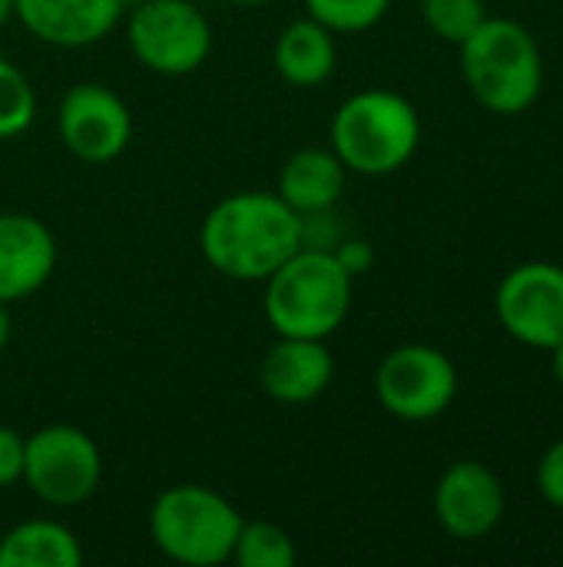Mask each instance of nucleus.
Masks as SVG:
<instances>
[{"instance_id": "obj_22", "label": "nucleus", "mask_w": 563, "mask_h": 567, "mask_svg": "<svg viewBox=\"0 0 563 567\" xmlns=\"http://www.w3.org/2000/svg\"><path fill=\"white\" fill-rule=\"evenodd\" d=\"M538 492H541V498L551 505V508H557L563 512V439L561 442H554L548 452H544V458L538 462Z\"/></svg>"}, {"instance_id": "obj_1", "label": "nucleus", "mask_w": 563, "mask_h": 567, "mask_svg": "<svg viewBox=\"0 0 563 567\" xmlns=\"http://www.w3.org/2000/svg\"><path fill=\"white\" fill-rule=\"evenodd\" d=\"M199 249L219 276L265 282L302 249V216L279 193H232L206 213Z\"/></svg>"}, {"instance_id": "obj_15", "label": "nucleus", "mask_w": 563, "mask_h": 567, "mask_svg": "<svg viewBox=\"0 0 563 567\" xmlns=\"http://www.w3.org/2000/svg\"><path fill=\"white\" fill-rule=\"evenodd\" d=\"M275 70L289 86L312 90L322 86L338 63V47H335V30L319 23L315 17H299L282 27L275 50H272Z\"/></svg>"}, {"instance_id": "obj_29", "label": "nucleus", "mask_w": 563, "mask_h": 567, "mask_svg": "<svg viewBox=\"0 0 563 567\" xmlns=\"http://www.w3.org/2000/svg\"><path fill=\"white\" fill-rule=\"evenodd\" d=\"M229 3H239V7H259V3H269V0H229Z\"/></svg>"}, {"instance_id": "obj_23", "label": "nucleus", "mask_w": 563, "mask_h": 567, "mask_svg": "<svg viewBox=\"0 0 563 567\" xmlns=\"http://www.w3.org/2000/svg\"><path fill=\"white\" fill-rule=\"evenodd\" d=\"M342 239H345V236L338 233L335 209H319V213H305V216H302V249L332 252Z\"/></svg>"}, {"instance_id": "obj_6", "label": "nucleus", "mask_w": 563, "mask_h": 567, "mask_svg": "<svg viewBox=\"0 0 563 567\" xmlns=\"http://www.w3.org/2000/svg\"><path fill=\"white\" fill-rule=\"evenodd\" d=\"M123 17L133 56L159 76L196 73L212 53V23L192 0H139Z\"/></svg>"}, {"instance_id": "obj_3", "label": "nucleus", "mask_w": 563, "mask_h": 567, "mask_svg": "<svg viewBox=\"0 0 563 567\" xmlns=\"http://www.w3.org/2000/svg\"><path fill=\"white\" fill-rule=\"evenodd\" d=\"M329 140L348 173L392 176L415 156L421 143V116L408 96L368 86L342 100Z\"/></svg>"}, {"instance_id": "obj_14", "label": "nucleus", "mask_w": 563, "mask_h": 567, "mask_svg": "<svg viewBox=\"0 0 563 567\" xmlns=\"http://www.w3.org/2000/svg\"><path fill=\"white\" fill-rule=\"evenodd\" d=\"M335 359L325 339H292L279 336V342L262 355L259 385L279 405H309L332 385Z\"/></svg>"}, {"instance_id": "obj_4", "label": "nucleus", "mask_w": 563, "mask_h": 567, "mask_svg": "<svg viewBox=\"0 0 563 567\" xmlns=\"http://www.w3.org/2000/svg\"><path fill=\"white\" fill-rule=\"evenodd\" d=\"M352 282L335 252L299 249L265 279V319L279 336L329 339L348 319Z\"/></svg>"}, {"instance_id": "obj_24", "label": "nucleus", "mask_w": 563, "mask_h": 567, "mask_svg": "<svg viewBox=\"0 0 563 567\" xmlns=\"http://www.w3.org/2000/svg\"><path fill=\"white\" fill-rule=\"evenodd\" d=\"M23 452L27 439L17 429L0 425V488H13L17 482H23Z\"/></svg>"}, {"instance_id": "obj_28", "label": "nucleus", "mask_w": 563, "mask_h": 567, "mask_svg": "<svg viewBox=\"0 0 563 567\" xmlns=\"http://www.w3.org/2000/svg\"><path fill=\"white\" fill-rule=\"evenodd\" d=\"M7 20H13V0H0V27Z\"/></svg>"}, {"instance_id": "obj_12", "label": "nucleus", "mask_w": 563, "mask_h": 567, "mask_svg": "<svg viewBox=\"0 0 563 567\" xmlns=\"http://www.w3.org/2000/svg\"><path fill=\"white\" fill-rule=\"evenodd\" d=\"M56 269V236L30 213H0V302L40 292Z\"/></svg>"}, {"instance_id": "obj_10", "label": "nucleus", "mask_w": 563, "mask_h": 567, "mask_svg": "<svg viewBox=\"0 0 563 567\" xmlns=\"http://www.w3.org/2000/svg\"><path fill=\"white\" fill-rule=\"evenodd\" d=\"M56 130L63 146L83 163H110L133 140V113L103 83H76L63 93Z\"/></svg>"}, {"instance_id": "obj_19", "label": "nucleus", "mask_w": 563, "mask_h": 567, "mask_svg": "<svg viewBox=\"0 0 563 567\" xmlns=\"http://www.w3.org/2000/svg\"><path fill=\"white\" fill-rule=\"evenodd\" d=\"M37 116V90L30 76L0 56V140H13L30 130Z\"/></svg>"}, {"instance_id": "obj_25", "label": "nucleus", "mask_w": 563, "mask_h": 567, "mask_svg": "<svg viewBox=\"0 0 563 567\" xmlns=\"http://www.w3.org/2000/svg\"><path fill=\"white\" fill-rule=\"evenodd\" d=\"M335 259L345 266V272L355 279V276H362V272H368L372 269V262H375V249H372V243H365V239H342L335 249Z\"/></svg>"}, {"instance_id": "obj_17", "label": "nucleus", "mask_w": 563, "mask_h": 567, "mask_svg": "<svg viewBox=\"0 0 563 567\" xmlns=\"http://www.w3.org/2000/svg\"><path fill=\"white\" fill-rule=\"evenodd\" d=\"M83 548L76 535L50 518L13 525L0 538V567H80Z\"/></svg>"}, {"instance_id": "obj_18", "label": "nucleus", "mask_w": 563, "mask_h": 567, "mask_svg": "<svg viewBox=\"0 0 563 567\" xmlns=\"http://www.w3.org/2000/svg\"><path fill=\"white\" fill-rule=\"evenodd\" d=\"M299 558L295 542L272 522H242V532L232 548L239 567H292Z\"/></svg>"}, {"instance_id": "obj_26", "label": "nucleus", "mask_w": 563, "mask_h": 567, "mask_svg": "<svg viewBox=\"0 0 563 567\" xmlns=\"http://www.w3.org/2000/svg\"><path fill=\"white\" fill-rule=\"evenodd\" d=\"M10 332H13V322H10L7 302H0V352H3V349H7V342H10Z\"/></svg>"}, {"instance_id": "obj_8", "label": "nucleus", "mask_w": 563, "mask_h": 567, "mask_svg": "<svg viewBox=\"0 0 563 567\" xmlns=\"http://www.w3.org/2000/svg\"><path fill=\"white\" fill-rule=\"evenodd\" d=\"M375 395L382 409L402 422H431L458 399V369L441 349L408 342L378 362Z\"/></svg>"}, {"instance_id": "obj_30", "label": "nucleus", "mask_w": 563, "mask_h": 567, "mask_svg": "<svg viewBox=\"0 0 563 567\" xmlns=\"http://www.w3.org/2000/svg\"><path fill=\"white\" fill-rule=\"evenodd\" d=\"M119 3H123V10H129V7H136L139 0H119Z\"/></svg>"}, {"instance_id": "obj_21", "label": "nucleus", "mask_w": 563, "mask_h": 567, "mask_svg": "<svg viewBox=\"0 0 563 567\" xmlns=\"http://www.w3.org/2000/svg\"><path fill=\"white\" fill-rule=\"evenodd\" d=\"M388 7L392 0H305L309 17H315L335 33L372 30L388 13Z\"/></svg>"}, {"instance_id": "obj_9", "label": "nucleus", "mask_w": 563, "mask_h": 567, "mask_svg": "<svg viewBox=\"0 0 563 567\" xmlns=\"http://www.w3.org/2000/svg\"><path fill=\"white\" fill-rule=\"evenodd\" d=\"M501 329L528 349H554L563 342V266L521 262L494 292Z\"/></svg>"}, {"instance_id": "obj_27", "label": "nucleus", "mask_w": 563, "mask_h": 567, "mask_svg": "<svg viewBox=\"0 0 563 567\" xmlns=\"http://www.w3.org/2000/svg\"><path fill=\"white\" fill-rule=\"evenodd\" d=\"M551 352V372H554V379H557V385L563 389V342H557L554 349H548Z\"/></svg>"}, {"instance_id": "obj_13", "label": "nucleus", "mask_w": 563, "mask_h": 567, "mask_svg": "<svg viewBox=\"0 0 563 567\" xmlns=\"http://www.w3.org/2000/svg\"><path fill=\"white\" fill-rule=\"evenodd\" d=\"M119 0H13V17L40 43L60 50L93 47L123 20Z\"/></svg>"}, {"instance_id": "obj_7", "label": "nucleus", "mask_w": 563, "mask_h": 567, "mask_svg": "<svg viewBox=\"0 0 563 567\" xmlns=\"http://www.w3.org/2000/svg\"><path fill=\"white\" fill-rule=\"evenodd\" d=\"M103 478L96 442L76 425H46L27 439L23 482L50 508H76L90 502Z\"/></svg>"}, {"instance_id": "obj_20", "label": "nucleus", "mask_w": 563, "mask_h": 567, "mask_svg": "<svg viewBox=\"0 0 563 567\" xmlns=\"http://www.w3.org/2000/svg\"><path fill=\"white\" fill-rule=\"evenodd\" d=\"M421 13L431 33L455 47L465 43L488 17L484 0H421Z\"/></svg>"}, {"instance_id": "obj_5", "label": "nucleus", "mask_w": 563, "mask_h": 567, "mask_svg": "<svg viewBox=\"0 0 563 567\" xmlns=\"http://www.w3.org/2000/svg\"><path fill=\"white\" fill-rule=\"evenodd\" d=\"M242 532L239 508L206 485H173L149 508V538L176 565L216 567L232 561Z\"/></svg>"}, {"instance_id": "obj_11", "label": "nucleus", "mask_w": 563, "mask_h": 567, "mask_svg": "<svg viewBox=\"0 0 563 567\" xmlns=\"http://www.w3.org/2000/svg\"><path fill=\"white\" fill-rule=\"evenodd\" d=\"M435 518L458 542L488 538L504 518V485L478 458L455 462L435 488Z\"/></svg>"}, {"instance_id": "obj_16", "label": "nucleus", "mask_w": 563, "mask_h": 567, "mask_svg": "<svg viewBox=\"0 0 563 567\" xmlns=\"http://www.w3.org/2000/svg\"><path fill=\"white\" fill-rule=\"evenodd\" d=\"M348 169L335 156V150L322 146H305L292 153L279 173V196L299 213H319V209H335L342 193H345Z\"/></svg>"}, {"instance_id": "obj_2", "label": "nucleus", "mask_w": 563, "mask_h": 567, "mask_svg": "<svg viewBox=\"0 0 563 567\" xmlns=\"http://www.w3.org/2000/svg\"><path fill=\"white\" fill-rule=\"evenodd\" d=\"M458 50L461 76L484 110L521 116L538 103L544 90V53L524 23L511 17H484Z\"/></svg>"}]
</instances>
